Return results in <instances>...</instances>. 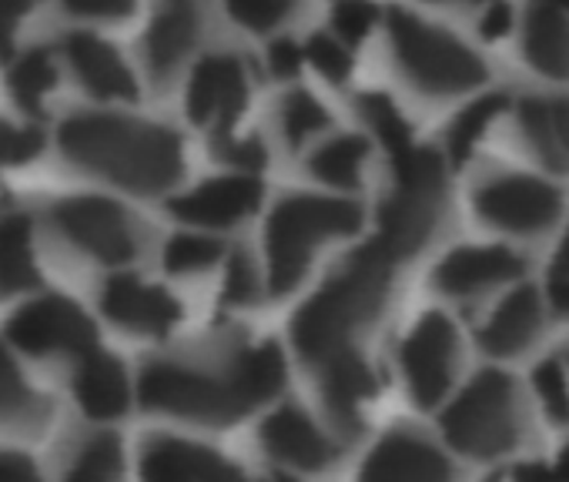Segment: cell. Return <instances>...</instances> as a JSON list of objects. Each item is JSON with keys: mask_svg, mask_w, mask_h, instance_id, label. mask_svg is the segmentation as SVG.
I'll list each match as a JSON object with an SVG mask.
<instances>
[{"mask_svg": "<svg viewBox=\"0 0 569 482\" xmlns=\"http://www.w3.org/2000/svg\"><path fill=\"white\" fill-rule=\"evenodd\" d=\"M224 262V245L204 231H181L168 238L164 245V269L171 275H198Z\"/></svg>", "mask_w": 569, "mask_h": 482, "instance_id": "obj_32", "label": "cell"}, {"mask_svg": "<svg viewBox=\"0 0 569 482\" xmlns=\"http://www.w3.org/2000/svg\"><path fill=\"white\" fill-rule=\"evenodd\" d=\"M386 44L396 74L419 98H466L489 78V68L472 44L409 11H392L386 18Z\"/></svg>", "mask_w": 569, "mask_h": 482, "instance_id": "obj_5", "label": "cell"}, {"mask_svg": "<svg viewBox=\"0 0 569 482\" xmlns=\"http://www.w3.org/2000/svg\"><path fill=\"white\" fill-rule=\"evenodd\" d=\"M556 472H562V475H569V442L559 449V459H556Z\"/></svg>", "mask_w": 569, "mask_h": 482, "instance_id": "obj_47", "label": "cell"}, {"mask_svg": "<svg viewBox=\"0 0 569 482\" xmlns=\"http://www.w3.org/2000/svg\"><path fill=\"white\" fill-rule=\"evenodd\" d=\"M306 58H309V68L326 78L329 84H346L349 74H352V44L342 41L339 34L332 31H319L306 41Z\"/></svg>", "mask_w": 569, "mask_h": 482, "instance_id": "obj_36", "label": "cell"}, {"mask_svg": "<svg viewBox=\"0 0 569 482\" xmlns=\"http://www.w3.org/2000/svg\"><path fill=\"white\" fill-rule=\"evenodd\" d=\"M509 108H512V104H509V98H506L502 91H486V94H476L472 101H466V104L452 114V121H449V128H446V154H449L456 164H462L466 158H472L476 148L486 141V134L496 128V121H499Z\"/></svg>", "mask_w": 569, "mask_h": 482, "instance_id": "obj_27", "label": "cell"}, {"mask_svg": "<svg viewBox=\"0 0 569 482\" xmlns=\"http://www.w3.org/2000/svg\"><path fill=\"white\" fill-rule=\"evenodd\" d=\"M54 221L81 252L104 265H128L138 255V228L111 198H68L54 208Z\"/></svg>", "mask_w": 569, "mask_h": 482, "instance_id": "obj_11", "label": "cell"}, {"mask_svg": "<svg viewBox=\"0 0 569 482\" xmlns=\"http://www.w3.org/2000/svg\"><path fill=\"white\" fill-rule=\"evenodd\" d=\"M422 4H436V8H449V4H479V0H422Z\"/></svg>", "mask_w": 569, "mask_h": 482, "instance_id": "obj_48", "label": "cell"}, {"mask_svg": "<svg viewBox=\"0 0 569 482\" xmlns=\"http://www.w3.org/2000/svg\"><path fill=\"white\" fill-rule=\"evenodd\" d=\"M566 362H569V355H566Z\"/></svg>", "mask_w": 569, "mask_h": 482, "instance_id": "obj_50", "label": "cell"}, {"mask_svg": "<svg viewBox=\"0 0 569 482\" xmlns=\"http://www.w3.org/2000/svg\"><path fill=\"white\" fill-rule=\"evenodd\" d=\"M382 24V8L376 0H332L329 8V31L349 41L352 48L376 34Z\"/></svg>", "mask_w": 569, "mask_h": 482, "instance_id": "obj_37", "label": "cell"}, {"mask_svg": "<svg viewBox=\"0 0 569 482\" xmlns=\"http://www.w3.org/2000/svg\"><path fill=\"white\" fill-rule=\"evenodd\" d=\"M221 8L248 34L271 38L299 14L302 0H221Z\"/></svg>", "mask_w": 569, "mask_h": 482, "instance_id": "obj_34", "label": "cell"}, {"mask_svg": "<svg viewBox=\"0 0 569 482\" xmlns=\"http://www.w3.org/2000/svg\"><path fill=\"white\" fill-rule=\"evenodd\" d=\"M51 405L41 399L18 372V365L0 352V422H14V425H38L48 419Z\"/></svg>", "mask_w": 569, "mask_h": 482, "instance_id": "obj_31", "label": "cell"}, {"mask_svg": "<svg viewBox=\"0 0 569 482\" xmlns=\"http://www.w3.org/2000/svg\"><path fill=\"white\" fill-rule=\"evenodd\" d=\"M522 58L526 64L549 78V81H569V14L546 4V0H532L526 8L522 28Z\"/></svg>", "mask_w": 569, "mask_h": 482, "instance_id": "obj_23", "label": "cell"}, {"mask_svg": "<svg viewBox=\"0 0 569 482\" xmlns=\"http://www.w3.org/2000/svg\"><path fill=\"white\" fill-rule=\"evenodd\" d=\"M68 58L78 71V78L84 81V88L101 98V101H134L138 98V81L131 74V68L121 61V54L94 38V34H71L64 41Z\"/></svg>", "mask_w": 569, "mask_h": 482, "instance_id": "obj_24", "label": "cell"}, {"mask_svg": "<svg viewBox=\"0 0 569 482\" xmlns=\"http://www.w3.org/2000/svg\"><path fill=\"white\" fill-rule=\"evenodd\" d=\"M34 465L24 455L14 452H0V479H31Z\"/></svg>", "mask_w": 569, "mask_h": 482, "instance_id": "obj_46", "label": "cell"}, {"mask_svg": "<svg viewBox=\"0 0 569 482\" xmlns=\"http://www.w3.org/2000/svg\"><path fill=\"white\" fill-rule=\"evenodd\" d=\"M201 38V8L198 0H158V11L144 34L148 71L164 81L171 78Z\"/></svg>", "mask_w": 569, "mask_h": 482, "instance_id": "obj_20", "label": "cell"}, {"mask_svg": "<svg viewBox=\"0 0 569 482\" xmlns=\"http://www.w3.org/2000/svg\"><path fill=\"white\" fill-rule=\"evenodd\" d=\"M362 475L369 479H446L452 475V462L446 449L412 429V425H396L379 442L369 449L362 462Z\"/></svg>", "mask_w": 569, "mask_h": 482, "instance_id": "obj_18", "label": "cell"}, {"mask_svg": "<svg viewBox=\"0 0 569 482\" xmlns=\"http://www.w3.org/2000/svg\"><path fill=\"white\" fill-rule=\"evenodd\" d=\"M399 375L409 392V399L422 409L442 405L462 372V335L459 325L446 312H426L412 322V329L402 335L399 352Z\"/></svg>", "mask_w": 569, "mask_h": 482, "instance_id": "obj_8", "label": "cell"}, {"mask_svg": "<svg viewBox=\"0 0 569 482\" xmlns=\"http://www.w3.org/2000/svg\"><path fill=\"white\" fill-rule=\"evenodd\" d=\"M261 452L289 472H319L336 462V429H326L309 409L284 402L271 409L258 429Z\"/></svg>", "mask_w": 569, "mask_h": 482, "instance_id": "obj_13", "label": "cell"}, {"mask_svg": "<svg viewBox=\"0 0 569 482\" xmlns=\"http://www.w3.org/2000/svg\"><path fill=\"white\" fill-rule=\"evenodd\" d=\"M144 479H231L238 469L211 445L181 435H151L141 445Z\"/></svg>", "mask_w": 569, "mask_h": 482, "instance_id": "obj_22", "label": "cell"}, {"mask_svg": "<svg viewBox=\"0 0 569 482\" xmlns=\"http://www.w3.org/2000/svg\"><path fill=\"white\" fill-rule=\"evenodd\" d=\"M104 315L134 335H168L181 322V305L171 292L134 275H111L101 295Z\"/></svg>", "mask_w": 569, "mask_h": 482, "instance_id": "obj_19", "label": "cell"}, {"mask_svg": "<svg viewBox=\"0 0 569 482\" xmlns=\"http://www.w3.org/2000/svg\"><path fill=\"white\" fill-rule=\"evenodd\" d=\"M359 114H362V121H366V131H369L389 154H396V151L416 144L409 118L402 114V108H399L389 94H379V91L362 94V98H359Z\"/></svg>", "mask_w": 569, "mask_h": 482, "instance_id": "obj_30", "label": "cell"}, {"mask_svg": "<svg viewBox=\"0 0 569 482\" xmlns=\"http://www.w3.org/2000/svg\"><path fill=\"white\" fill-rule=\"evenodd\" d=\"M392 158V184L379 208V241L402 262L419 255L446 214V158L432 148L409 144Z\"/></svg>", "mask_w": 569, "mask_h": 482, "instance_id": "obj_7", "label": "cell"}, {"mask_svg": "<svg viewBox=\"0 0 569 482\" xmlns=\"http://www.w3.org/2000/svg\"><path fill=\"white\" fill-rule=\"evenodd\" d=\"M332 128L329 108L312 91H289L278 104V138L289 151L316 148Z\"/></svg>", "mask_w": 569, "mask_h": 482, "instance_id": "obj_28", "label": "cell"}, {"mask_svg": "<svg viewBox=\"0 0 569 482\" xmlns=\"http://www.w3.org/2000/svg\"><path fill=\"white\" fill-rule=\"evenodd\" d=\"M261 204V181L251 171H231L201 181L171 201V214L208 231H224L248 221Z\"/></svg>", "mask_w": 569, "mask_h": 482, "instance_id": "obj_15", "label": "cell"}, {"mask_svg": "<svg viewBox=\"0 0 569 482\" xmlns=\"http://www.w3.org/2000/svg\"><path fill=\"white\" fill-rule=\"evenodd\" d=\"M472 208L482 224L509 238H539L562 218V191L529 171H489L476 191Z\"/></svg>", "mask_w": 569, "mask_h": 482, "instance_id": "obj_9", "label": "cell"}, {"mask_svg": "<svg viewBox=\"0 0 569 482\" xmlns=\"http://www.w3.org/2000/svg\"><path fill=\"white\" fill-rule=\"evenodd\" d=\"M54 81H58V71H54V61L48 51H28L11 68V94L28 114L41 111V101L54 88Z\"/></svg>", "mask_w": 569, "mask_h": 482, "instance_id": "obj_35", "label": "cell"}, {"mask_svg": "<svg viewBox=\"0 0 569 482\" xmlns=\"http://www.w3.org/2000/svg\"><path fill=\"white\" fill-rule=\"evenodd\" d=\"M284 355L274 342L234 345L221 359L171 362L158 359L141 369L138 399L144 409L201 422L228 425L268 405L284 389Z\"/></svg>", "mask_w": 569, "mask_h": 482, "instance_id": "obj_1", "label": "cell"}, {"mask_svg": "<svg viewBox=\"0 0 569 482\" xmlns=\"http://www.w3.org/2000/svg\"><path fill=\"white\" fill-rule=\"evenodd\" d=\"M61 151L81 171L134 194H164L184 174L181 138L154 121L124 114H74L61 124Z\"/></svg>", "mask_w": 569, "mask_h": 482, "instance_id": "obj_2", "label": "cell"}, {"mask_svg": "<svg viewBox=\"0 0 569 482\" xmlns=\"http://www.w3.org/2000/svg\"><path fill=\"white\" fill-rule=\"evenodd\" d=\"M38 285V269L31 255V221L24 214L0 218V292H24Z\"/></svg>", "mask_w": 569, "mask_h": 482, "instance_id": "obj_29", "label": "cell"}, {"mask_svg": "<svg viewBox=\"0 0 569 482\" xmlns=\"http://www.w3.org/2000/svg\"><path fill=\"white\" fill-rule=\"evenodd\" d=\"M546 305L569 319V228L566 234L559 238V245L552 252V262H549V275H546Z\"/></svg>", "mask_w": 569, "mask_h": 482, "instance_id": "obj_40", "label": "cell"}, {"mask_svg": "<svg viewBox=\"0 0 569 482\" xmlns=\"http://www.w3.org/2000/svg\"><path fill=\"white\" fill-rule=\"evenodd\" d=\"M546 295L532 285H509L479 325V345L492 359L526 355L546 325Z\"/></svg>", "mask_w": 569, "mask_h": 482, "instance_id": "obj_16", "label": "cell"}, {"mask_svg": "<svg viewBox=\"0 0 569 482\" xmlns=\"http://www.w3.org/2000/svg\"><path fill=\"white\" fill-rule=\"evenodd\" d=\"M396 262L399 259L376 238L349 255L326 285L302 302L292 322V342L312 369L332 355L359 349V335L389 302Z\"/></svg>", "mask_w": 569, "mask_h": 482, "instance_id": "obj_3", "label": "cell"}, {"mask_svg": "<svg viewBox=\"0 0 569 482\" xmlns=\"http://www.w3.org/2000/svg\"><path fill=\"white\" fill-rule=\"evenodd\" d=\"M522 275V255L499 241L459 245L446 252L432 269V289L449 302H482L492 292L516 285Z\"/></svg>", "mask_w": 569, "mask_h": 482, "instance_id": "obj_12", "label": "cell"}, {"mask_svg": "<svg viewBox=\"0 0 569 482\" xmlns=\"http://www.w3.org/2000/svg\"><path fill=\"white\" fill-rule=\"evenodd\" d=\"M251 81L238 54H208L194 64L188 81V118L198 128H208L214 138L234 131L241 111L248 108Z\"/></svg>", "mask_w": 569, "mask_h": 482, "instance_id": "obj_14", "label": "cell"}, {"mask_svg": "<svg viewBox=\"0 0 569 482\" xmlns=\"http://www.w3.org/2000/svg\"><path fill=\"white\" fill-rule=\"evenodd\" d=\"M546 4H552V8H559V11L569 14V0H546Z\"/></svg>", "mask_w": 569, "mask_h": 482, "instance_id": "obj_49", "label": "cell"}, {"mask_svg": "<svg viewBox=\"0 0 569 482\" xmlns=\"http://www.w3.org/2000/svg\"><path fill=\"white\" fill-rule=\"evenodd\" d=\"M316 375H319V399L326 405L329 425L346 435L356 432L362 425L366 405L372 402V395L379 389L376 372L366 362V355L359 349L332 355L316 365Z\"/></svg>", "mask_w": 569, "mask_h": 482, "instance_id": "obj_17", "label": "cell"}, {"mask_svg": "<svg viewBox=\"0 0 569 482\" xmlns=\"http://www.w3.org/2000/svg\"><path fill=\"white\" fill-rule=\"evenodd\" d=\"M516 131L552 171L569 174V98L532 94L516 104Z\"/></svg>", "mask_w": 569, "mask_h": 482, "instance_id": "obj_21", "label": "cell"}, {"mask_svg": "<svg viewBox=\"0 0 569 482\" xmlns=\"http://www.w3.org/2000/svg\"><path fill=\"white\" fill-rule=\"evenodd\" d=\"M362 228V208L339 191L281 194L264 221L261 269L268 292L289 295L299 289L332 241L352 238Z\"/></svg>", "mask_w": 569, "mask_h": 482, "instance_id": "obj_4", "label": "cell"}, {"mask_svg": "<svg viewBox=\"0 0 569 482\" xmlns=\"http://www.w3.org/2000/svg\"><path fill=\"white\" fill-rule=\"evenodd\" d=\"M74 392H78V402L81 409L91 415V419H118L128 412V402H131V389H128V372L124 365L101 352V349H91L78 369V379H74Z\"/></svg>", "mask_w": 569, "mask_h": 482, "instance_id": "obj_25", "label": "cell"}, {"mask_svg": "<svg viewBox=\"0 0 569 482\" xmlns=\"http://www.w3.org/2000/svg\"><path fill=\"white\" fill-rule=\"evenodd\" d=\"M268 289L264 282V269H258L244 252H231L224 259V302L234 305V309H248L258 302V295Z\"/></svg>", "mask_w": 569, "mask_h": 482, "instance_id": "obj_38", "label": "cell"}, {"mask_svg": "<svg viewBox=\"0 0 569 482\" xmlns=\"http://www.w3.org/2000/svg\"><path fill=\"white\" fill-rule=\"evenodd\" d=\"M264 64H268L271 78H278V81H292V78L309 64L306 44H299V41H292V38H281V34H278V38L268 41Z\"/></svg>", "mask_w": 569, "mask_h": 482, "instance_id": "obj_41", "label": "cell"}, {"mask_svg": "<svg viewBox=\"0 0 569 482\" xmlns=\"http://www.w3.org/2000/svg\"><path fill=\"white\" fill-rule=\"evenodd\" d=\"M529 392L549 422L569 425V362L562 359L536 362L529 375Z\"/></svg>", "mask_w": 569, "mask_h": 482, "instance_id": "obj_33", "label": "cell"}, {"mask_svg": "<svg viewBox=\"0 0 569 482\" xmlns=\"http://www.w3.org/2000/svg\"><path fill=\"white\" fill-rule=\"evenodd\" d=\"M516 24V14L506 0H479L476 4V28L486 41H502Z\"/></svg>", "mask_w": 569, "mask_h": 482, "instance_id": "obj_43", "label": "cell"}, {"mask_svg": "<svg viewBox=\"0 0 569 482\" xmlns=\"http://www.w3.org/2000/svg\"><path fill=\"white\" fill-rule=\"evenodd\" d=\"M61 4L81 18H104V21H118L134 11V0H61Z\"/></svg>", "mask_w": 569, "mask_h": 482, "instance_id": "obj_44", "label": "cell"}, {"mask_svg": "<svg viewBox=\"0 0 569 482\" xmlns=\"http://www.w3.org/2000/svg\"><path fill=\"white\" fill-rule=\"evenodd\" d=\"M8 342L28 355H88L98 345V332L81 305L61 295H44L11 315Z\"/></svg>", "mask_w": 569, "mask_h": 482, "instance_id": "obj_10", "label": "cell"}, {"mask_svg": "<svg viewBox=\"0 0 569 482\" xmlns=\"http://www.w3.org/2000/svg\"><path fill=\"white\" fill-rule=\"evenodd\" d=\"M24 14H28V0H0V54L11 51L14 28Z\"/></svg>", "mask_w": 569, "mask_h": 482, "instance_id": "obj_45", "label": "cell"}, {"mask_svg": "<svg viewBox=\"0 0 569 482\" xmlns=\"http://www.w3.org/2000/svg\"><path fill=\"white\" fill-rule=\"evenodd\" d=\"M118 472H121V445L108 432L88 439L81 445L74 465L68 469L71 479H114Z\"/></svg>", "mask_w": 569, "mask_h": 482, "instance_id": "obj_39", "label": "cell"}, {"mask_svg": "<svg viewBox=\"0 0 569 482\" xmlns=\"http://www.w3.org/2000/svg\"><path fill=\"white\" fill-rule=\"evenodd\" d=\"M44 148V138L38 128H11L0 121V164H21V161H31L38 151Z\"/></svg>", "mask_w": 569, "mask_h": 482, "instance_id": "obj_42", "label": "cell"}, {"mask_svg": "<svg viewBox=\"0 0 569 482\" xmlns=\"http://www.w3.org/2000/svg\"><path fill=\"white\" fill-rule=\"evenodd\" d=\"M369 151V138L362 134H326L309 154V171L322 188L349 194L362 184Z\"/></svg>", "mask_w": 569, "mask_h": 482, "instance_id": "obj_26", "label": "cell"}, {"mask_svg": "<svg viewBox=\"0 0 569 482\" xmlns=\"http://www.w3.org/2000/svg\"><path fill=\"white\" fill-rule=\"evenodd\" d=\"M526 395L512 375L486 369L442 402V435L456 455L492 462L512 455L526 439Z\"/></svg>", "mask_w": 569, "mask_h": 482, "instance_id": "obj_6", "label": "cell"}]
</instances>
